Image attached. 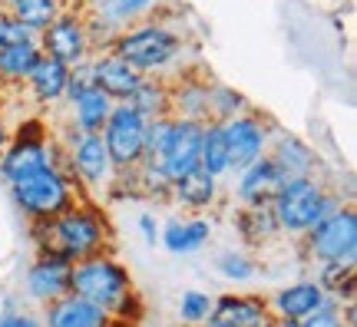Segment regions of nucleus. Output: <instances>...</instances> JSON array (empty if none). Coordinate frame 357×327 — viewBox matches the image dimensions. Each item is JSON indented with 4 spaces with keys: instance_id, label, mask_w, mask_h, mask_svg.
Instances as JSON below:
<instances>
[{
    "instance_id": "e433bc0d",
    "label": "nucleus",
    "mask_w": 357,
    "mask_h": 327,
    "mask_svg": "<svg viewBox=\"0 0 357 327\" xmlns=\"http://www.w3.org/2000/svg\"><path fill=\"white\" fill-rule=\"evenodd\" d=\"M0 327H43V321L26 314V311H17L13 301H3V307H0Z\"/></svg>"
},
{
    "instance_id": "412c9836",
    "label": "nucleus",
    "mask_w": 357,
    "mask_h": 327,
    "mask_svg": "<svg viewBox=\"0 0 357 327\" xmlns=\"http://www.w3.org/2000/svg\"><path fill=\"white\" fill-rule=\"evenodd\" d=\"M109 314L79 294H63L56 301L43 304V327H106Z\"/></svg>"
},
{
    "instance_id": "a211bd4d",
    "label": "nucleus",
    "mask_w": 357,
    "mask_h": 327,
    "mask_svg": "<svg viewBox=\"0 0 357 327\" xmlns=\"http://www.w3.org/2000/svg\"><path fill=\"white\" fill-rule=\"evenodd\" d=\"M268 155L284 169L288 178H305V176H318L321 159L318 152L307 146L301 136L294 132H284V129H271V142H268Z\"/></svg>"
},
{
    "instance_id": "f03ea898",
    "label": "nucleus",
    "mask_w": 357,
    "mask_h": 327,
    "mask_svg": "<svg viewBox=\"0 0 357 327\" xmlns=\"http://www.w3.org/2000/svg\"><path fill=\"white\" fill-rule=\"evenodd\" d=\"M70 291L93 301L96 307H102L113 321H126L136 324L146 311L136 281L129 275V268L113 252L89 254L73 261V275H70Z\"/></svg>"
},
{
    "instance_id": "72a5a7b5",
    "label": "nucleus",
    "mask_w": 357,
    "mask_h": 327,
    "mask_svg": "<svg viewBox=\"0 0 357 327\" xmlns=\"http://www.w3.org/2000/svg\"><path fill=\"white\" fill-rule=\"evenodd\" d=\"M215 271L231 284H248L258 275L255 258H248L245 252H222L215 258Z\"/></svg>"
},
{
    "instance_id": "2f4dec72",
    "label": "nucleus",
    "mask_w": 357,
    "mask_h": 327,
    "mask_svg": "<svg viewBox=\"0 0 357 327\" xmlns=\"http://www.w3.org/2000/svg\"><path fill=\"white\" fill-rule=\"evenodd\" d=\"M248 109H252V102H248L242 89L225 86V83H208V119L225 123V119L248 113Z\"/></svg>"
},
{
    "instance_id": "393cba45",
    "label": "nucleus",
    "mask_w": 357,
    "mask_h": 327,
    "mask_svg": "<svg viewBox=\"0 0 357 327\" xmlns=\"http://www.w3.org/2000/svg\"><path fill=\"white\" fill-rule=\"evenodd\" d=\"M63 106H66V123H70V126L83 129V132H100V129L106 126L109 113H113L116 100H109L100 86H89V89H83L79 96L66 100Z\"/></svg>"
},
{
    "instance_id": "2eb2a0df",
    "label": "nucleus",
    "mask_w": 357,
    "mask_h": 327,
    "mask_svg": "<svg viewBox=\"0 0 357 327\" xmlns=\"http://www.w3.org/2000/svg\"><path fill=\"white\" fill-rule=\"evenodd\" d=\"M284 182H288L284 169L271 155H261L235 172V199L238 205H271L275 195L284 189Z\"/></svg>"
},
{
    "instance_id": "79ce46f5",
    "label": "nucleus",
    "mask_w": 357,
    "mask_h": 327,
    "mask_svg": "<svg viewBox=\"0 0 357 327\" xmlns=\"http://www.w3.org/2000/svg\"><path fill=\"white\" fill-rule=\"evenodd\" d=\"M106 327H136V324H126V321H113V317H109V324Z\"/></svg>"
},
{
    "instance_id": "1a4fd4ad",
    "label": "nucleus",
    "mask_w": 357,
    "mask_h": 327,
    "mask_svg": "<svg viewBox=\"0 0 357 327\" xmlns=\"http://www.w3.org/2000/svg\"><path fill=\"white\" fill-rule=\"evenodd\" d=\"M73 3L86 13L93 53H100L109 50V43H113L119 30H126V26L159 13L162 0H73Z\"/></svg>"
},
{
    "instance_id": "4be33fe9",
    "label": "nucleus",
    "mask_w": 357,
    "mask_h": 327,
    "mask_svg": "<svg viewBox=\"0 0 357 327\" xmlns=\"http://www.w3.org/2000/svg\"><path fill=\"white\" fill-rule=\"evenodd\" d=\"M212 317L229 327H271L268 301L258 294H218L212 301Z\"/></svg>"
},
{
    "instance_id": "39448f33",
    "label": "nucleus",
    "mask_w": 357,
    "mask_h": 327,
    "mask_svg": "<svg viewBox=\"0 0 357 327\" xmlns=\"http://www.w3.org/2000/svg\"><path fill=\"white\" fill-rule=\"evenodd\" d=\"M341 205H344V199L324 178L305 176L284 182V189L271 201V212H275V222H278L284 238H301L307 228H314L324 215H331Z\"/></svg>"
},
{
    "instance_id": "f704fd0d",
    "label": "nucleus",
    "mask_w": 357,
    "mask_h": 327,
    "mask_svg": "<svg viewBox=\"0 0 357 327\" xmlns=\"http://www.w3.org/2000/svg\"><path fill=\"white\" fill-rule=\"evenodd\" d=\"M305 327H354V301L344 304L328 301L321 311L305 317Z\"/></svg>"
},
{
    "instance_id": "aec40b11",
    "label": "nucleus",
    "mask_w": 357,
    "mask_h": 327,
    "mask_svg": "<svg viewBox=\"0 0 357 327\" xmlns=\"http://www.w3.org/2000/svg\"><path fill=\"white\" fill-rule=\"evenodd\" d=\"M218 195H222V178L208 176L205 169H195L189 176L176 178L172 189H169V201L178 205V208H185V212H192V215L215 208Z\"/></svg>"
},
{
    "instance_id": "c756f323",
    "label": "nucleus",
    "mask_w": 357,
    "mask_h": 327,
    "mask_svg": "<svg viewBox=\"0 0 357 327\" xmlns=\"http://www.w3.org/2000/svg\"><path fill=\"white\" fill-rule=\"evenodd\" d=\"M199 169H205L208 176L225 178L231 176L229 165V146H225V136H222V126L215 119L202 123V155H199Z\"/></svg>"
},
{
    "instance_id": "58836bf2",
    "label": "nucleus",
    "mask_w": 357,
    "mask_h": 327,
    "mask_svg": "<svg viewBox=\"0 0 357 327\" xmlns=\"http://www.w3.org/2000/svg\"><path fill=\"white\" fill-rule=\"evenodd\" d=\"M10 142V123L3 119V113H0V152H3V146Z\"/></svg>"
},
{
    "instance_id": "0eeeda50",
    "label": "nucleus",
    "mask_w": 357,
    "mask_h": 327,
    "mask_svg": "<svg viewBox=\"0 0 357 327\" xmlns=\"http://www.w3.org/2000/svg\"><path fill=\"white\" fill-rule=\"evenodd\" d=\"M56 159L60 146L53 139L50 123L43 116H26L17 126H10V142L0 152V182L13 185L47 165H56Z\"/></svg>"
},
{
    "instance_id": "6e6552de",
    "label": "nucleus",
    "mask_w": 357,
    "mask_h": 327,
    "mask_svg": "<svg viewBox=\"0 0 357 327\" xmlns=\"http://www.w3.org/2000/svg\"><path fill=\"white\" fill-rule=\"evenodd\" d=\"M305 258L314 264L331 261H357V212L354 205H341L331 215H324L314 228L301 235Z\"/></svg>"
},
{
    "instance_id": "ea45409f",
    "label": "nucleus",
    "mask_w": 357,
    "mask_h": 327,
    "mask_svg": "<svg viewBox=\"0 0 357 327\" xmlns=\"http://www.w3.org/2000/svg\"><path fill=\"white\" fill-rule=\"evenodd\" d=\"M271 327H305V321H281V317H275Z\"/></svg>"
},
{
    "instance_id": "b1692460",
    "label": "nucleus",
    "mask_w": 357,
    "mask_h": 327,
    "mask_svg": "<svg viewBox=\"0 0 357 327\" xmlns=\"http://www.w3.org/2000/svg\"><path fill=\"white\" fill-rule=\"evenodd\" d=\"M172 83V116L208 123V79L199 73L169 76Z\"/></svg>"
},
{
    "instance_id": "473e14b6",
    "label": "nucleus",
    "mask_w": 357,
    "mask_h": 327,
    "mask_svg": "<svg viewBox=\"0 0 357 327\" xmlns=\"http://www.w3.org/2000/svg\"><path fill=\"white\" fill-rule=\"evenodd\" d=\"M212 294L208 291H199V288H189L178 294V321L185 327H199L202 321H208V314H212Z\"/></svg>"
},
{
    "instance_id": "7ed1b4c3",
    "label": "nucleus",
    "mask_w": 357,
    "mask_h": 327,
    "mask_svg": "<svg viewBox=\"0 0 357 327\" xmlns=\"http://www.w3.org/2000/svg\"><path fill=\"white\" fill-rule=\"evenodd\" d=\"M109 50L126 60L129 66H136L142 76H169L182 63L185 53V37L178 33L172 24L159 20V17H146L139 24L119 30L109 43Z\"/></svg>"
},
{
    "instance_id": "9b49d317",
    "label": "nucleus",
    "mask_w": 357,
    "mask_h": 327,
    "mask_svg": "<svg viewBox=\"0 0 357 327\" xmlns=\"http://www.w3.org/2000/svg\"><path fill=\"white\" fill-rule=\"evenodd\" d=\"M100 136L106 142V152L113 159L116 172L132 169L146 159V119L129 102H116L106 126L100 129Z\"/></svg>"
},
{
    "instance_id": "423d86ee",
    "label": "nucleus",
    "mask_w": 357,
    "mask_h": 327,
    "mask_svg": "<svg viewBox=\"0 0 357 327\" xmlns=\"http://www.w3.org/2000/svg\"><path fill=\"white\" fill-rule=\"evenodd\" d=\"M13 208L24 215L26 222H40V218H53V215L66 212L70 205H77L79 199H89L79 189V182L70 172H63L60 165H47L33 176L20 178L7 185Z\"/></svg>"
},
{
    "instance_id": "c03bdc74",
    "label": "nucleus",
    "mask_w": 357,
    "mask_h": 327,
    "mask_svg": "<svg viewBox=\"0 0 357 327\" xmlns=\"http://www.w3.org/2000/svg\"><path fill=\"white\" fill-rule=\"evenodd\" d=\"M3 7H7V0H0V10H3Z\"/></svg>"
},
{
    "instance_id": "4c0bfd02",
    "label": "nucleus",
    "mask_w": 357,
    "mask_h": 327,
    "mask_svg": "<svg viewBox=\"0 0 357 327\" xmlns=\"http://www.w3.org/2000/svg\"><path fill=\"white\" fill-rule=\"evenodd\" d=\"M136 225H139L142 241H146V245H155V241H159V228H162V222L155 218V212H139Z\"/></svg>"
},
{
    "instance_id": "f3484780",
    "label": "nucleus",
    "mask_w": 357,
    "mask_h": 327,
    "mask_svg": "<svg viewBox=\"0 0 357 327\" xmlns=\"http://www.w3.org/2000/svg\"><path fill=\"white\" fill-rule=\"evenodd\" d=\"M89 70H93V83L116 102H126L129 93L139 86L142 73L136 66H129L126 60H119L113 50H100L89 56Z\"/></svg>"
},
{
    "instance_id": "6ab92c4d",
    "label": "nucleus",
    "mask_w": 357,
    "mask_h": 327,
    "mask_svg": "<svg viewBox=\"0 0 357 327\" xmlns=\"http://www.w3.org/2000/svg\"><path fill=\"white\" fill-rule=\"evenodd\" d=\"M66 79H70V66L53 60V56H40L33 73L26 76L24 89L40 109H56L66 100Z\"/></svg>"
},
{
    "instance_id": "37998d69",
    "label": "nucleus",
    "mask_w": 357,
    "mask_h": 327,
    "mask_svg": "<svg viewBox=\"0 0 357 327\" xmlns=\"http://www.w3.org/2000/svg\"><path fill=\"white\" fill-rule=\"evenodd\" d=\"M3 106H7V93L0 89V113H3Z\"/></svg>"
},
{
    "instance_id": "ddd939ff",
    "label": "nucleus",
    "mask_w": 357,
    "mask_h": 327,
    "mask_svg": "<svg viewBox=\"0 0 357 327\" xmlns=\"http://www.w3.org/2000/svg\"><path fill=\"white\" fill-rule=\"evenodd\" d=\"M199 155H202V123L172 116L169 119V136L162 142V152H159L155 165L166 172L169 182H176V178L199 169Z\"/></svg>"
},
{
    "instance_id": "7c9ffc66",
    "label": "nucleus",
    "mask_w": 357,
    "mask_h": 327,
    "mask_svg": "<svg viewBox=\"0 0 357 327\" xmlns=\"http://www.w3.org/2000/svg\"><path fill=\"white\" fill-rule=\"evenodd\" d=\"M66 3H70V0H7V7H3V10L10 13L13 20H20V24L37 37L40 30L50 24Z\"/></svg>"
},
{
    "instance_id": "bb28decb",
    "label": "nucleus",
    "mask_w": 357,
    "mask_h": 327,
    "mask_svg": "<svg viewBox=\"0 0 357 327\" xmlns=\"http://www.w3.org/2000/svg\"><path fill=\"white\" fill-rule=\"evenodd\" d=\"M235 231H238V238L245 245H268V241L281 238V228L275 222V212H271V205H238L235 208Z\"/></svg>"
},
{
    "instance_id": "9d476101",
    "label": "nucleus",
    "mask_w": 357,
    "mask_h": 327,
    "mask_svg": "<svg viewBox=\"0 0 357 327\" xmlns=\"http://www.w3.org/2000/svg\"><path fill=\"white\" fill-rule=\"evenodd\" d=\"M37 43H40V50H43V56H53V60H60V63H66V66L86 63L89 56H93L86 13L70 0L63 10L56 13L50 24L37 33Z\"/></svg>"
},
{
    "instance_id": "c9c22d12",
    "label": "nucleus",
    "mask_w": 357,
    "mask_h": 327,
    "mask_svg": "<svg viewBox=\"0 0 357 327\" xmlns=\"http://www.w3.org/2000/svg\"><path fill=\"white\" fill-rule=\"evenodd\" d=\"M24 40H33V33L20 20H13L7 10H0V50L13 47V43H24Z\"/></svg>"
},
{
    "instance_id": "a19ab883",
    "label": "nucleus",
    "mask_w": 357,
    "mask_h": 327,
    "mask_svg": "<svg viewBox=\"0 0 357 327\" xmlns=\"http://www.w3.org/2000/svg\"><path fill=\"white\" fill-rule=\"evenodd\" d=\"M199 327H229V324H222L218 317H212V314H208V321H202V324H199Z\"/></svg>"
},
{
    "instance_id": "f257e3e1",
    "label": "nucleus",
    "mask_w": 357,
    "mask_h": 327,
    "mask_svg": "<svg viewBox=\"0 0 357 327\" xmlns=\"http://www.w3.org/2000/svg\"><path fill=\"white\" fill-rule=\"evenodd\" d=\"M30 241L33 252H50L66 261H79L89 254L113 252V225L96 199H79L53 218L30 222Z\"/></svg>"
},
{
    "instance_id": "20e7f679",
    "label": "nucleus",
    "mask_w": 357,
    "mask_h": 327,
    "mask_svg": "<svg viewBox=\"0 0 357 327\" xmlns=\"http://www.w3.org/2000/svg\"><path fill=\"white\" fill-rule=\"evenodd\" d=\"M56 146H60V159L56 165L70 172V176L79 182V189L86 192L89 199H96V195H106V189L113 185V159H109V152H106V142H102L100 132H83V129L70 126V123H60L56 132Z\"/></svg>"
},
{
    "instance_id": "f8f14e48",
    "label": "nucleus",
    "mask_w": 357,
    "mask_h": 327,
    "mask_svg": "<svg viewBox=\"0 0 357 327\" xmlns=\"http://www.w3.org/2000/svg\"><path fill=\"white\" fill-rule=\"evenodd\" d=\"M222 126V136H225V146H229V165H231V176L252 165L255 159L268 155V142H271V123H268L261 113L248 109V113H238L218 123Z\"/></svg>"
},
{
    "instance_id": "5701e85b",
    "label": "nucleus",
    "mask_w": 357,
    "mask_h": 327,
    "mask_svg": "<svg viewBox=\"0 0 357 327\" xmlns=\"http://www.w3.org/2000/svg\"><path fill=\"white\" fill-rule=\"evenodd\" d=\"M212 241V222L208 218H169L159 228V245L169 254H195Z\"/></svg>"
},
{
    "instance_id": "4468645a",
    "label": "nucleus",
    "mask_w": 357,
    "mask_h": 327,
    "mask_svg": "<svg viewBox=\"0 0 357 327\" xmlns=\"http://www.w3.org/2000/svg\"><path fill=\"white\" fill-rule=\"evenodd\" d=\"M70 275H73V261L50 252H37L24 275V294L43 307V304L70 294Z\"/></svg>"
},
{
    "instance_id": "cd10ccee",
    "label": "nucleus",
    "mask_w": 357,
    "mask_h": 327,
    "mask_svg": "<svg viewBox=\"0 0 357 327\" xmlns=\"http://www.w3.org/2000/svg\"><path fill=\"white\" fill-rule=\"evenodd\" d=\"M126 102L142 119L172 116V83H169V76H142L139 86L129 93Z\"/></svg>"
},
{
    "instance_id": "a878e982",
    "label": "nucleus",
    "mask_w": 357,
    "mask_h": 327,
    "mask_svg": "<svg viewBox=\"0 0 357 327\" xmlns=\"http://www.w3.org/2000/svg\"><path fill=\"white\" fill-rule=\"evenodd\" d=\"M40 50L37 37L24 40V43H13V47H3L0 50V89L3 93H13V89H24L26 76L33 73V66L40 63Z\"/></svg>"
},
{
    "instance_id": "c85d7f7f",
    "label": "nucleus",
    "mask_w": 357,
    "mask_h": 327,
    "mask_svg": "<svg viewBox=\"0 0 357 327\" xmlns=\"http://www.w3.org/2000/svg\"><path fill=\"white\" fill-rule=\"evenodd\" d=\"M357 261H331V264H318V284L321 291L331 298L334 304L354 301L357 291Z\"/></svg>"
},
{
    "instance_id": "dca6fc26",
    "label": "nucleus",
    "mask_w": 357,
    "mask_h": 327,
    "mask_svg": "<svg viewBox=\"0 0 357 327\" xmlns=\"http://www.w3.org/2000/svg\"><path fill=\"white\" fill-rule=\"evenodd\" d=\"M328 301L331 298L321 291L318 277H301V281H291V284L275 291L268 298V311H271V317H281V321H305Z\"/></svg>"
}]
</instances>
